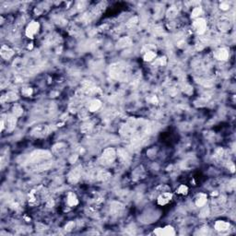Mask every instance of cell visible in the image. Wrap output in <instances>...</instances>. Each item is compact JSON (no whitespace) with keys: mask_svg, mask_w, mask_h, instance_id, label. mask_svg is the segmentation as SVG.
<instances>
[{"mask_svg":"<svg viewBox=\"0 0 236 236\" xmlns=\"http://www.w3.org/2000/svg\"><path fill=\"white\" fill-rule=\"evenodd\" d=\"M17 116H15L14 115H7V120L5 122V125L8 127V130H12L15 126H16V123H17Z\"/></svg>","mask_w":236,"mask_h":236,"instance_id":"ba28073f","label":"cell"},{"mask_svg":"<svg viewBox=\"0 0 236 236\" xmlns=\"http://www.w3.org/2000/svg\"><path fill=\"white\" fill-rule=\"evenodd\" d=\"M194 31L198 34H203L207 29V22L204 18H198L193 23Z\"/></svg>","mask_w":236,"mask_h":236,"instance_id":"5b68a950","label":"cell"},{"mask_svg":"<svg viewBox=\"0 0 236 236\" xmlns=\"http://www.w3.org/2000/svg\"><path fill=\"white\" fill-rule=\"evenodd\" d=\"M215 229L218 231V232H226L230 229V223L226 222V221H223V220H218L216 223H215Z\"/></svg>","mask_w":236,"mask_h":236,"instance_id":"8fae6325","label":"cell"},{"mask_svg":"<svg viewBox=\"0 0 236 236\" xmlns=\"http://www.w3.org/2000/svg\"><path fill=\"white\" fill-rule=\"evenodd\" d=\"M214 56L218 59V60H221V61H225L228 59L229 57V52L224 49V48H220L219 50H217L214 54Z\"/></svg>","mask_w":236,"mask_h":236,"instance_id":"30bf717a","label":"cell"},{"mask_svg":"<svg viewBox=\"0 0 236 236\" xmlns=\"http://www.w3.org/2000/svg\"><path fill=\"white\" fill-rule=\"evenodd\" d=\"M115 158H116L115 151L112 148H108L102 152L100 158V162L103 165H110L115 162Z\"/></svg>","mask_w":236,"mask_h":236,"instance_id":"6da1fadb","label":"cell"},{"mask_svg":"<svg viewBox=\"0 0 236 236\" xmlns=\"http://www.w3.org/2000/svg\"><path fill=\"white\" fill-rule=\"evenodd\" d=\"M155 57H156V53H155L154 51L151 50L147 51V52L144 54V56H143V58H144V60H145L146 62H151V61H152Z\"/></svg>","mask_w":236,"mask_h":236,"instance_id":"2e32d148","label":"cell"},{"mask_svg":"<svg viewBox=\"0 0 236 236\" xmlns=\"http://www.w3.org/2000/svg\"><path fill=\"white\" fill-rule=\"evenodd\" d=\"M154 233L156 235H174L175 234V231L172 226H166L165 228H157L156 230H154Z\"/></svg>","mask_w":236,"mask_h":236,"instance_id":"8992f818","label":"cell"},{"mask_svg":"<svg viewBox=\"0 0 236 236\" xmlns=\"http://www.w3.org/2000/svg\"><path fill=\"white\" fill-rule=\"evenodd\" d=\"M79 204V199L74 193H69L68 196V205L69 207H75Z\"/></svg>","mask_w":236,"mask_h":236,"instance_id":"5bb4252c","label":"cell"},{"mask_svg":"<svg viewBox=\"0 0 236 236\" xmlns=\"http://www.w3.org/2000/svg\"><path fill=\"white\" fill-rule=\"evenodd\" d=\"M91 128H92V125L90 124V123L84 124V125L81 126V130H82V132H84V133H88L89 131L91 130Z\"/></svg>","mask_w":236,"mask_h":236,"instance_id":"7402d4cb","label":"cell"},{"mask_svg":"<svg viewBox=\"0 0 236 236\" xmlns=\"http://www.w3.org/2000/svg\"><path fill=\"white\" fill-rule=\"evenodd\" d=\"M39 29H40V24H39L37 21H32V22L28 25V27L26 28L25 34H26V36H27L28 38L33 39L34 36L38 33Z\"/></svg>","mask_w":236,"mask_h":236,"instance_id":"3957f363","label":"cell"},{"mask_svg":"<svg viewBox=\"0 0 236 236\" xmlns=\"http://www.w3.org/2000/svg\"><path fill=\"white\" fill-rule=\"evenodd\" d=\"M187 192H188V188L186 186H181L177 190V193L181 195H186Z\"/></svg>","mask_w":236,"mask_h":236,"instance_id":"603a6c76","label":"cell"},{"mask_svg":"<svg viewBox=\"0 0 236 236\" xmlns=\"http://www.w3.org/2000/svg\"><path fill=\"white\" fill-rule=\"evenodd\" d=\"M73 227H74V223H73V222H69L68 225L66 226V230L70 231V230H72V229H73Z\"/></svg>","mask_w":236,"mask_h":236,"instance_id":"83f0119b","label":"cell"},{"mask_svg":"<svg viewBox=\"0 0 236 236\" xmlns=\"http://www.w3.org/2000/svg\"><path fill=\"white\" fill-rule=\"evenodd\" d=\"M51 158V154L44 151H37L33 152L29 158V163H41L44 161H46Z\"/></svg>","mask_w":236,"mask_h":236,"instance_id":"7a4b0ae2","label":"cell"},{"mask_svg":"<svg viewBox=\"0 0 236 236\" xmlns=\"http://www.w3.org/2000/svg\"><path fill=\"white\" fill-rule=\"evenodd\" d=\"M22 113H23V109H22L20 106H18V105L14 106V108H13V115H14L15 116H19V115H21Z\"/></svg>","mask_w":236,"mask_h":236,"instance_id":"ffe728a7","label":"cell"},{"mask_svg":"<svg viewBox=\"0 0 236 236\" xmlns=\"http://www.w3.org/2000/svg\"><path fill=\"white\" fill-rule=\"evenodd\" d=\"M97 177H98V179L101 180V181H106V180H108V179L111 177V175H110L109 172H105V171H101V172L98 173Z\"/></svg>","mask_w":236,"mask_h":236,"instance_id":"ac0fdd59","label":"cell"},{"mask_svg":"<svg viewBox=\"0 0 236 236\" xmlns=\"http://www.w3.org/2000/svg\"><path fill=\"white\" fill-rule=\"evenodd\" d=\"M168 14H171V17H174V16L177 14V11H176L175 8H171V9L169 10Z\"/></svg>","mask_w":236,"mask_h":236,"instance_id":"4316f807","label":"cell"},{"mask_svg":"<svg viewBox=\"0 0 236 236\" xmlns=\"http://www.w3.org/2000/svg\"><path fill=\"white\" fill-rule=\"evenodd\" d=\"M18 96L16 93H13V92H9L8 93L7 95H5L3 98H2V101H13L15 100H17Z\"/></svg>","mask_w":236,"mask_h":236,"instance_id":"e0dca14e","label":"cell"},{"mask_svg":"<svg viewBox=\"0 0 236 236\" xmlns=\"http://www.w3.org/2000/svg\"><path fill=\"white\" fill-rule=\"evenodd\" d=\"M202 13V8L200 7H198V8H195L192 11V18H197L198 17L200 14Z\"/></svg>","mask_w":236,"mask_h":236,"instance_id":"44dd1931","label":"cell"},{"mask_svg":"<svg viewBox=\"0 0 236 236\" xmlns=\"http://www.w3.org/2000/svg\"><path fill=\"white\" fill-rule=\"evenodd\" d=\"M1 56L4 58V59H6V60H8V59H9L13 54H14V52L13 50H11L8 45H3L2 46V48H1Z\"/></svg>","mask_w":236,"mask_h":236,"instance_id":"7c38bea8","label":"cell"},{"mask_svg":"<svg viewBox=\"0 0 236 236\" xmlns=\"http://www.w3.org/2000/svg\"><path fill=\"white\" fill-rule=\"evenodd\" d=\"M131 44V40L129 38H123L120 40V42L118 43V47L121 48V47H125V46H128Z\"/></svg>","mask_w":236,"mask_h":236,"instance_id":"d6986e66","label":"cell"},{"mask_svg":"<svg viewBox=\"0 0 236 236\" xmlns=\"http://www.w3.org/2000/svg\"><path fill=\"white\" fill-rule=\"evenodd\" d=\"M101 101L97 100V99H93V100H90L88 102L87 108H88V110L90 112H96L101 108Z\"/></svg>","mask_w":236,"mask_h":236,"instance_id":"9c48e42d","label":"cell"},{"mask_svg":"<svg viewBox=\"0 0 236 236\" xmlns=\"http://www.w3.org/2000/svg\"><path fill=\"white\" fill-rule=\"evenodd\" d=\"M49 132H50V127L49 126H44V125H41V126H36L32 131V136H37V137H42V136L48 135Z\"/></svg>","mask_w":236,"mask_h":236,"instance_id":"277c9868","label":"cell"},{"mask_svg":"<svg viewBox=\"0 0 236 236\" xmlns=\"http://www.w3.org/2000/svg\"><path fill=\"white\" fill-rule=\"evenodd\" d=\"M206 203H207V196L204 194H200L196 199V206L198 208H201L203 206H205Z\"/></svg>","mask_w":236,"mask_h":236,"instance_id":"9a60e30c","label":"cell"},{"mask_svg":"<svg viewBox=\"0 0 236 236\" xmlns=\"http://www.w3.org/2000/svg\"><path fill=\"white\" fill-rule=\"evenodd\" d=\"M229 4L227 3V2H223V3H221L220 4V9H222V10H227L228 8H229Z\"/></svg>","mask_w":236,"mask_h":236,"instance_id":"484cf974","label":"cell"},{"mask_svg":"<svg viewBox=\"0 0 236 236\" xmlns=\"http://www.w3.org/2000/svg\"><path fill=\"white\" fill-rule=\"evenodd\" d=\"M165 64H166V57H161L157 59V61L155 62V65H159V66H164Z\"/></svg>","mask_w":236,"mask_h":236,"instance_id":"cb8c5ba5","label":"cell"},{"mask_svg":"<svg viewBox=\"0 0 236 236\" xmlns=\"http://www.w3.org/2000/svg\"><path fill=\"white\" fill-rule=\"evenodd\" d=\"M80 170L79 168H76L70 172L68 180L71 183H77L80 180Z\"/></svg>","mask_w":236,"mask_h":236,"instance_id":"4fadbf2b","label":"cell"},{"mask_svg":"<svg viewBox=\"0 0 236 236\" xmlns=\"http://www.w3.org/2000/svg\"><path fill=\"white\" fill-rule=\"evenodd\" d=\"M22 93L26 96H30L32 93H33V90L31 88H25L23 90H22Z\"/></svg>","mask_w":236,"mask_h":236,"instance_id":"d4e9b609","label":"cell"},{"mask_svg":"<svg viewBox=\"0 0 236 236\" xmlns=\"http://www.w3.org/2000/svg\"><path fill=\"white\" fill-rule=\"evenodd\" d=\"M172 195L170 192L162 193V194L158 198V204L161 205V206L167 205V204L172 200Z\"/></svg>","mask_w":236,"mask_h":236,"instance_id":"52a82bcc","label":"cell"}]
</instances>
